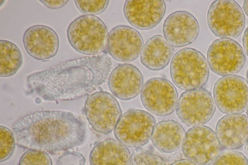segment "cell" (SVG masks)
<instances>
[{
	"mask_svg": "<svg viewBox=\"0 0 248 165\" xmlns=\"http://www.w3.org/2000/svg\"><path fill=\"white\" fill-rule=\"evenodd\" d=\"M155 120L143 110L132 109L123 113L114 130L117 140L129 147L140 148L151 139Z\"/></svg>",
	"mask_w": 248,
	"mask_h": 165,
	"instance_id": "7",
	"label": "cell"
},
{
	"mask_svg": "<svg viewBox=\"0 0 248 165\" xmlns=\"http://www.w3.org/2000/svg\"><path fill=\"white\" fill-rule=\"evenodd\" d=\"M12 132L19 147L50 153L80 146L86 136L83 120L71 112L61 110L28 113L14 122Z\"/></svg>",
	"mask_w": 248,
	"mask_h": 165,
	"instance_id": "2",
	"label": "cell"
},
{
	"mask_svg": "<svg viewBox=\"0 0 248 165\" xmlns=\"http://www.w3.org/2000/svg\"><path fill=\"white\" fill-rule=\"evenodd\" d=\"M243 45L245 52L248 56V27L246 29L242 39Z\"/></svg>",
	"mask_w": 248,
	"mask_h": 165,
	"instance_id": "30",
	"label": "cell"
},
{
	"mask_svg": "<svg viewBox=\"0 0 248 165\" xmlns=\"http://www.w3.org/2000/svg\"><path fill=\"white\" fill-rule=\"evenodd\" d=\"M247 150L248 151V142L247 143Z\"/></svg>",
	"mask_w": 248,
	"mask_h": 165,
	"instance_id": "35",
	"label": "cell"
},
{
	"mask_svg": "<svg viewBox=\"0 0 248 165\" xmlns=\"http://www.w3.org/2000/svg\"><path fill=\"white\" fill-rule=\"evenodd\" d=\"M165 39L174 47L192 44L197 38L200 26L196 17L186 11H177L170 14L163 25Z\"/></svg>",
	"mask_w": 248,
	"mask_h": 165,
	"instance_id": "14",
	"label": "cell"
},
{
	"mask_svg": "<svg viewBox=\"0 0 248 165\" xmlns=\"http://www.w3.org/2000/svg\"><path fill=\"white\" fill-rule=\"evenodd\" d=\"M246 113H247V116L248 117V108L247 109Z\"/></svg>",
	"mask_w": 248,
	"mask_h": 165,
	"instance_id": "33",
	"label": "cell"
},
{
	"mask_svg": "<svg viewBox=\"0 0 248 165\" xmlns=\"http://www.w3.org/2000/svg\"><path fill=\"white\" fill-rule=\"evenodd\" d=\"M166 10V3L163 0H127L123 8L127 21L141 30H150L157 26Z\"/></svg>",
	"mask_w": 248,
	"mask_h": 165,
	"instance_id": "15",
	"label": "cell"
},
{
	"mask_svg": "<svg viewBox=\"0 0 248 165\" xmlns=\"http://www.w3.org/2000/svg\"><path fill=\"white\" fill-rule=\"evenodd\" d=\"M247 80H248V70L247 74Z\"/></svg>",
	"mask_w": 248,
	"mask_h": 165,
	"instance_id": "34",
	"label": "cell"
},
{
	"mask_svg": "<svg viewBox=\"0 0 248 165\" xmlns=\"http://www.w3.org/2000/svg\"><path fill=\"white\" fill-rule=\"evenodd\" d=\"M108 32L104 22L98 16L84 15L74 20L67 30L71 46L82 54L95 56L107 48Z\"/></svg>",
	"mask_w": 248,
	"mask_h": 165,
	"instance_id": "4",
	"label": "cell"
},
{
	"mask_svg": "<svg viewBox=\"0 0 248 165\" xmlns=\"http://www.w3.org/2000/svg\"><path fill=\"white\" fill-rule=\"evenodd\" d=\"M216 110L211 93L202 88L183 92L178 100L176 113L183 123L194 127L207 123Z\"/></svg>",
	"mask_w": 248,
	"mask_h": 165,
	"instance_id": "9",
	"label": "cell"
},
{
	"mask_svg": "<svg viewBox=\"0 0 248 165\" xmlns=\"http://www.w3.org/2000/svg\"><path fill=\"white\" fill-rule=\"evenodd\" d=\"M0 76H12L22 66V53L16 44L8 40H0Z\"/></svg>",
	"mask_w": 248,
	"mask_h": 165,
	"instance_id": "22",
	"label": "cell"
},
{
	"mask_svg": "<svg viewBox=\"0 0 248 165\" xmlns=\"http://www.w3.org/2000/svg\"><path fill=\"white\" fill-rule=\"evenodd\" d=\"M186 133L182 126L177 121L164 120L155 125L151 140L160 151L171 153L182 147Z\"/></svg>",
	"mask_w": 248,
	"mask_h": 165,
	"instance_id": "20",
	"label": "cell"
},
{
	"mask_svg": "<svg viewBox=\"0 0 248 165\" xmlns=\"http://www.w3.org/2000/svg\"><path fill=\"white\" fill-rule=\"evenodd\" d=\"M216 133L223 149L242 147L248 141V117L243 114L223 116L217 124Z\"/></svg>",
	"mask_w": 248,
	"mask_h": 165,
	"instance_id": "18",
	"label": "cell"
},
{
	"mask_svg": "<svg viewBox=\"0 0 248 165\" xmlns=\"http://www.w3.org/2000/svg\"><path fill=\"white\" fill-rule=\"evenodd\" d=\"M243 7L245 14L248 16V0H244Z\"/></svg>",
	"mask_w": 248,
	"mask_h": 165,
	"instance_id": "32",
	"label": "cell"
},
{
	"mask_svg": "<svg viewBox=\"0 0 248 165\" xmlns=\"http://www.w3.org/2000/svg\"><path fill=\"white\" fill-rule=\"evenodd\" d=\"M208 27L220 38L235 39L243 32L245 18L240 5L232 0H217L209 6L207 15Z\"/></svg>",
	"mask_w": 248,
	"mask_h": 165,
	"instance_id": "5",
	"label": "cell"
},
{
	"mask_svg": "<svg viewBox=\"0 0 248 165\" xmlns=\"http://www.w3.org/2000/svg\"><path fill=\"white\" fill-rule=\"evenodd\" d=\"M207 59L211 70L223 76L238 73L246 60L240 44L233 39L228 38L215 40L208 48Z\"/></svg>",
	"mask_w": 248,
	"mask_h": 165,
	"instance_id": "11",
	"label": "cell"
},
{
	"mask_svg": "<svg viewBox=\"0 0 248 165\" xmlns=\"http://www.w3.org/2000/svg\"><path fill=\"white\" fill-rule=\"evenodd\" d=\"M16 139L13 132L8 128L0 126V162H4L12 155Z\"/></svg>",
	"mask_w": 248,
	"mask_h": 165,
	"instance_id": "23",
	"label": "cell"
},
{
	"mask_svg": "<svg viewBox=\"0 0 248 165\" xmlns=\"http://www.w3.org/2000/svg\"><path fill=\"white\" fill-rule=\"evenodd\" d=\"M112 62L106 54L73 59L26 77L28 91L45 101L78 99L96 90L107 79Z\"/></svg>",
	"mask_w": 248,
	"mask_h": 165,
	"instance_id": "1",
	"label": "cell"
},
{
	"mask_svg": "<svg viewBox=\"0 0 248 165\" xmlns=\"http://www.w3.org/2000/svg\"><path fill=\"white\" fill-rule=\"evenodd\" d=\"M215 102L226 114H240L248 106V82L236 75L223 76L216 82L213 90Z\"/></svg>",
	"mask_w": 248,
	"mask_h": 165,
	"instance_id": "10",
	"label": "cell"
},
{
	"mask_svg": "<svg viewBox=\"0 0 248 165\" xmlns=\"http://www.w3.org/2000/svg\"><path fill=\"white\" fill-rule=\"evenodd\" d=\"M75 4L79 11L87 15H97L102 13L107 8L109 0H76Z\"/></svg>",
	"mask_w": 248,
	"mask_h": 165,
	"instance_id": "27",
	"label": "cell"
},
{
	"mask_svg": "<svg viewBox=\"0 0 248 165\" xmlns=\"http://www.w3.org/2000/svg\"><path fill=\"white\" fill-rule=\"evenodd\" d=\"M143 78L134 65L124 63L118 65L110 73L108 85L111 93L123 100H129L141 92Z\"/></svg>",
	"mask_w": 248,
	"mask_h": 165,
	"instance_id": "17",
	"label": "cell"
},
{
	"mask_svg": "<svg viewBox=\"0 0 248 165\" xmlns=\"http://www.w3.org/2000/svg\"><path fill=\"white\" fill-rule=\"evenodd\" d=\"M170 71L174 84L186 91L202 89L209 76L205 57L199 50L190 47L181 49L175 53L170 62Z\"/></svg>",
	"mask_w": 248,
	"mask_h": 165,
	"instance_id": "3",
	"label": "cell"
},
{
	"mask_svg": "<svg viewBox=\"0 0 248 165\" xmlns=\"http://www.w3.org/2000/svg\"><path fill=\"white\" fill-rule=\"evenodd\" d=\"M90 165H131L127 147L118 140L107 139L95 144L92 149Z\"/></svg>",
	"mask_w": 248,
	"mask_h": 165,
	"instance_id": "19",
	"label": "cell"
},
{
	"mask_svg": "<svg viewBox=\"0 0 248 165\" xmlns=\"http://www.w3.org/2000/svg\"><path fill=\"white\" fill-rule=\"evenodd\" d=\"M212 165H248V160L240 151L225 150L221 152Z\"/></svg>",
	"mask_w": 248,
	"mask_h": 165,
	"instance_id": "26",
	"label": "cell"
},
{
	"mask_svg": "<svg viewBox=\"0 0 248 165\" xmlns=\"http://www.w3.org/2000/svg\"><path fill=\"white\" fill-rule=\"evenodd\" d=\"M131 165H166L159 156L140 148H137L131 155Z\"/></svg>",
	"mask_w": 248,
	"mask_h": 165,
	"instance_id": "24",
	"label": "cell"
},
{
	"mask_svg": "<svg viewBox=\"0 0 248 165\" xmlns=\"http://www.w3.org/2000/svg\"><path fill=\"white\" fill-rule=\"evenodd\" d=\"M40 1L46 7L52 9H57L62 7L68 2V0H40Z\"/></svg>",
	"mask_w": 248,
	"mask_h": 165,
	"instance_id": "29",
	"label": "cell"
},
{
	"mask_svg": "<svg viewBox=\"0 0 248 165\" xmlns=\"http://www.w3.org/2000/svg\"><path fill=\"white\" fill-rule=\"evenodd\" d=\"M143 46L142 36L131 27L119 25L109 32L107 51L116 60L126 62L135 60Z\"/></svg>",
	"mask_w": 248,
	"mask_h": 165,
	"instance_id": "13",
	"label": "cell"
},
{
	"mask_svg": "<svg viewBox=\"0 0 248 165\" xmlns=\"http://www.w3.org/2000/svg\"><path fill=\"white\" fill-rule=\"evenodd\" d=\"M182 149L185 156L197 165H211L223 150L216 133L205 125L192 127L186 132Z\"/></svg>",
	"mask_w": 248,
	"mask_h": 165,
	"instance_id": "6",
	"label": "cell"
},
{
	"mask_svg": "<svg viewBox=\"0 0 248 165\" xmlns=\"http://www.w3.org/2000/svg\"><path fill=\"white\" fill-rule=\"evenodd\" d=\"M85 158L77 151H67L57 159L56 165H85Z\"/></svg>",
	"mask_w": 248,
	"mask_h": 165,
	"instance_id": "28",
	"label": "cell"
},
{
	"mask_svg": "<svg viewBox=\"0 0 248 165\" xmlns=\"http://www.w3.org/2000/svg\"><path fill=\"white\" fill-rule=\"evenodd\" d=\"M23 43L29 56L37 60H43L56 55L59 47V39L51 28L44 25H36L25 31Z\"/></svg>",
	"mask_w": 248,
	"mask_h": 165,
	"instance_id": "16",
	"label": "cell"
},
{
	"mask_svg": "<svg viewBox=\"0 0 248 165\" xmlns=\"http://www.w3.org/2000/svg\"><path fill=\"white\" fill-rule=\"evenodd\" d=\"M170 165H197L188 159H182L177 160Z\"/></svg>",
	"mask_w": 248,
	"mask_h": 165,
	"instance_id": "31",
	"label": "cell"
},
{
	"mask_svg": "<svg viewBox=\"0 0 248 165\" xmlns=\"http://www.w3.org/2000/svg\"><path fill=\"white\" fill-rule=\"evenodd\" d=\"M178 98L177 91L173 84L162 77L148 80L140 92V99L144 107L159 116L172 113L176 108Z\"/></svg>",
	"mask_w": 248,
	"mask_h": 165,
	"instance_id": "12",
	"label": "cell"
},
{
	"mask_svg": "<svg viewBox=\"0 0 248 165\" xmlns=\"http://www.w3.org/2000/svg\"><path fill=\"white\" fill-rule=\"evenodd\" d=\"M18 165H52V162L47 152L29 150L20 157Z\"/></svg>",
	"mask_w": 248,
	"mask_h": 165,
	"instance_id": "25",
	"label": "cell"
},
{
	"mask_svg": "<svg viewBox=\"0 0 248 165\" xmlns=\"http://www.w3.org/2000/svg\"><path fill=\"white\" fill-rule=\"evenodd\" d=\"M86 117L96 132L108 134L114 130L122 110L116 99L103 91L94 92L88 97L84 106Z\"/></svg>",
	"mask_w": 248,
	"mask_h": 165,
	"instance_id": "8",
	"label": "cell"
},
{
	"mask_svg": "<svg viewBox=\"0 0 248 165\" xmlns=\"http://www.w3.org/2000/svg\"><path fill=\"white\" fill-rule=\"evenodd\" d=\"M173 53V47L165 38L155 35L144 45L140 53V61L150 70H160L169 64Z\"/></svg>",
	"mask_w": 248,
	"mask_h": 165,
	"instance_id": "21",
	"label": "cell"
}]
</instances>
